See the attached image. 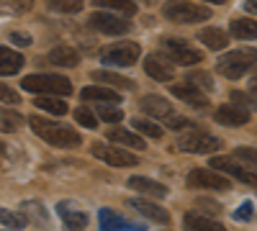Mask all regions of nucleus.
<instances>
[{
	"label": "nucleus",
	"mask_w": 257,
	"mask_h": 231,
	"mask_svg": "<svg viewBox=\"0 0 257 231\" xmlns=\"http://www.w3.org/2000/svg\"><path fill=\"white\" fill-rule=\"evenodd\" d=\"M98 223H100V231H144L142 223H134V221L123 218L121 213L111 211V208H100Z\"/></svg>",
	"instance_id": "ddd939ff"
},
{
	"label": "nucleus",
	"mask_w": 257,
	"mask_h": 231,
	"mask_svg": "<svg viewBox=\"0 0 257 231\" xmlns=\"http://www.w3.org/2000/svg\"><path fill=\"white\" fill-rule=\"evenodd\" d=\"M252 90H254V93H257V77H254V80H252Z\"/></svg>",
	"instance_id": "49530a36"
},
{
	"label": "nucleus",
	"mask_w": 257,
	"mask_h": 231,
	"mask_svg": "<svg viewBox=\"0 0 257 231\" xmlns=\"http://www.w3.org/2000/svg\"><path fill=\"white\" fill-rule=\"evenodd\" d=\"M183 226H185V231H226L221 223H216L208 216H201L196 211H188L183 216Z\"/></svg>",
	"instance_id": "4be33fe9"
},
{
	"label": "nucleus",
	"mask_w": 257,
	"mask_h": 231,
	"mask_svg": "<svg viewBox=\"0 0 257 231\" xmlns=\"http://www.w3.org/2000/svg\"><path fill=\"white\" fill-rule=\"evenodd\" d=\"M11 41H13L16 47H31V36L26 31H13L11 34Z\"/></svg>",
	"instance_id": "37998d69"
},
{
	"label": "nucleus",
	"mask_w": 257,
	"mask_h": 231,
	"mask_svg": "<svg viewBox=\"0 0 257 231\" xmlns=\"http://www.w3.org/2000/svg\"><path fill=\"white\" fill-rule=\"evenodd\" d=\"M52 11H59V13H77L82 8V3H49Z\"/></svg>",
	"instance_id": "a19ab883"
},
{
	"label": "nucleus",
	"mask_w": 257,
	"mask_h": 231,
	"mask_svg": "<svg viewBox=\"0 0 257 231\" xmlns=\"http://www.w3.org/2000/svg\"><path fill=\"white\" fill-rule=\"evenodd\" d=\"M21 88L39 98H67L72 93V82L62 75H29L21 80Z\"/></svg>",
	"instance_id": "f03ea898"
},
{
	"label": "nucleus",
	"mask_w": 257,
	"mask_h": 231,
	"mask_svg": "<svg viewBox=\"0 0 257 231\" xmlns=\"http://www.w3.org/2000/svg\"><path fill=\"white\" fill-rule=\"evenodd\" d=\"M21 118L18 113H11V111H0V131H6V134H13L18 126H21Z\"/></svg>",
	"instance_id": "473e14b6"
},
{
	"label": "nucleus",
	"mask_w": 257,
	"mask_h": 231,
	"mask_svg": "<svg viewBox=\"0 0 257 231\" xmlns=\"http://www.w3.org/2000/svg\"><path fill=\"white\" fill-rule=\"evenodd\" d=\"M196 213H201V216H219V213H221V205H219L216 200L198 198V200H196Z\"/></svg>",
	"instance_id": "f704fd0d"
},
{
	"label": "nucleus",
	"mask_w": 257,
	"mask_h": 231,
	"mask_svg": "<svg viewBox=\"0 0 257 231\" xmlns=\"http://www.w3.org/2000/svg\"><path fill=\"white\" fill-rule=\"evenodd\" d=\"M132 126H134V131L142 134V136H149V139H160V136H162V126L147 121V118H134Z\"/></svg>",
	"instance_id": "c756f323"
},
{
	"label": "nucleus",
	"mask_w": 257,
	"mask_h": 231,
	"mask_svg": "<svg viewBox=\"0 0 257 231\" xmlns=\"http://www.w3.org/2000/svg\"><path fill=\"white\" fill-rule=\"evenodd\" d=\"M90 152H93V157L103 159L105 164H111V167H137V162H139L132 152L121 149V146H108L103 141H95L90 146Z\"/></svg>",
	"instance_id": "6e6552de"
},
{
	"label": "nucleus",
	"mask_w": 257,
	"mask_h": 231,
	"mask_svg": "<svg viewBox=\"0 0 257 231\" xmlns=\"http://www.w3.org/2000/svg\"><path fill=\"white\" fill-rule=\"evenodd\" d=\"M57 216L62 218V223H64L67 231H85V226H88V213H85L82 208H77L75 203H70V200H62L57 205Z\"/></svg>",
	"instance_id": "f8f14e48"
},
{
	"label": "nucleus",
	"mask_w": 257,
	"mask_h": 231,
	"mask_svg": "<svg viewBox=\"0 0 257 231\" xmlns=\"http://www.w3.org/2000/svg\"><path fill=\"white\" fill-rule=\"evenodd\" d=\"M221 126H231V129H237V126H244L249 121V111L247 108H239V106H221L216 113H213Z\"/></svg>",
	"instance_id": "dca6fc26"
},
{
	"label": "nucleus",
	"mask_w": 257,
	"mask_h": 231,
	"mask_svg": "<svg viewBox=\"0 0 257 231\" xmlns=\"http://www.w3.org/2000/svg\"><path fill=\"white\" fill-rule=\"evenodd\" d=\"M139 106H142L144 113L157 116V118H173V116H175V113H173V106H170L165 98H160V95H144V98L139 100Z\"/></svg>",
	"instance_id": "6ab92c4d"
},
{
	"label": "nucleus",
	"mask_w": 257,
	"mask_h": 231,
	"mask_svg": "<svg viewBox=\"0 0 257 231\" xmlns=\"http://www.w3.org/2000/svg\"><path fill=\"white\" fill-rule=\"evenodd\" d=\"M24 54L21 52H13L8 47H0V77H11L16 72H21V67H24Z\"/></svg>",
	"instance_id": "412c9836"
},
{
	"label": "nucleus",
	"mask_w": 257,
	"mask_h": 231,
	"mask_svg": "<svg viewBox=\"0 0 257 231\" xmlns=\"http://www.w3.org/2000/svg\"><path fill=\"white\" fill-rule=\"evenodd\" d=\"M178 146L183 152H190V154H213V152L221 149V139L211 136L201 129H190V131L180 134Z\"/></svg>",
	"instance_id": "39448f33"
},
{
	"label": "nucleus",
	"mask_w": 257,
	"mask_h": 231,
	"mask_svg": "<svg viewBox=\"0 0 257 231\" xmlns=\"http://www.w3.org/2000/svg\"><path fill=\"white\" fill-rule=\"evenodd\" d=\"M234 157H237V159H244V162L252 164V167H257V152L249 149V146H237V149H234Z\"/></svg>",
	"instance_id": "ea45409f"
},
{
	"label": "nucleus",
	"mask_w": 257,
	"mask_h": 231,
	"mask_svg": "<svg viewBox=\"0 0 257 231\" xmlns=\"http://www.w3.org/2000/svg\"><path fill=\"white\" fill-rule=\"evenodd\" d=\"M128 205L137 208V211H139L144 218H152V221H157V223H170V213L165 211L162 205L152 203V200H144V198H132V200H128Z\"/></svg>",
	"instance_id": "f3484780"
},
{
	"label": "nucleus",
	"mask_w": 257,
	"mask_h": 231,
	"mask_svg": "<svg viewBox=\"0 0 257 231\" xmlns=\"http://www.w3.org/2000/svg\"><path fill=\"white\" fill-rule=\"evenodd\" d=\"M173 95L175 98H180V100H185L188 106H193V108H206L208 106V95L203 93V90H198L196 85H185V82H180V85H173Z\"/></svg>",
	"instance_id": "2eb2a0df"
},
{
	"label": "nucleus",
	"mask_w": 257,
	"mask_h": 231,
	"mask_svg": "<svg viewBox=\"0 0 257 231\" xmlns=\"http://www.w3.org/2000/svg\"><path fill=\"white\" fill-rule=\"evenodd\" d=\"M231 34L237 39H244V41L257 39V21H252V18H234L231 21Z\"/></svg>",
	"instance_id": "cd10ccee"
},
{
	"label": "nucleus",
	"mask_w": 257,
	"mask_h": 231,
	"mask_svg": "<svg viewBox=\"0 0 257 231\" xmlns=\"http://www.w3.org/2000/svg\"><path fill=\"white\" fill-rule=\"evenodd\" d=\"M128 187L137 190V193H142V195H149V198H165L167 195V187L162 182H155L149 177H139V175L128 177Z\"/></svg>",
	"instance_id": "aec40b11"
},
{
	"label": "nucleus",
	"mask_w": 257,
	"mask_h": 231,
	"mask_svg": "<svg viewBox=\"0 0 257 231\" xmlns=\"http://www.w3.org/2000/svg\"><path fill=\"white\" fill-rule=\"evenodd\" d=\"M29 123H31V131H34L36 136H41L44 141H49L52 146L72 149V146H80V141H82L75 129H70V126H62V123H57V121H52V118H44V116H39V113H34V116L29 118Z\"/></svg>",
	"instance_id": "f257e3e1"
},
{
	"label": "nucleus",
	"mask_w": 257,
	"mask_h": 231,
	"mask_svg": "<svg viewBox=\"0 0 257 231\" xmlns=\"http://www.w3.org/2000/svg\"><path fill=\"white\" fill-rule=\"evenodd\" d=\"M105 136H108V141H116L121 149L123 146H132V149H147L144 136H139L134 131H126V129H118V126H111V129L105 131Z\"/></svg>",
	"instance_id": "a211bd4d"
},
{
	"label": "nucleus",
	"mask_w": 257,
	"mask_h": 231,
	"mask_svg": "<svg viewBox=\"0 0 257 231\" xmlns=\"http://www.w3.org/2000/svg\"><path fill=\"white\" fill-rule=\"evenodd\" d=\"M21 216H24L29 223H34V226H49V218H47V211H44V205L41 203H36V200H26L24 205H21V211H18Z\"/></svg>",
	"instance_id": "5701e85b"
},
{
	"label": "nucleus",
	"mask_w": 257,
	"mask_h": 231,
	"mask_svg": "<svg viewBox=\"0 0 257 231\" xmlns=\"http://www.w3.org/2000/svg\"><path fill=\"white\" fill-rule=\"evenodd\" d=\"M198 41H203V44H206L208 49H213V52H221V49L229 44V39H226V34H224L221 29H203V31L198 34Z\"/></svg>",
	"instance_id": "bb28decb"
},
{
	"label": "nucleus",
	"mask_w": 257,
	"mask_h": 231,
	"mask_svg": "<svg viewBox=\"0 0 257 231\" xmlns=\"http://www.w3.org/2000/svg\"><path fill=\"white\" fill-rule=\"evenodd\" d=\"M80 98H82V100H98L100 106H103V103H118V100H121V95H118L116 90L103 88V85H90V88H85V90L80 93Z\"/></svg>",
	"instance_id": "393cba45"
},
{
	"label": "nucleus",
	"mask_w": 257,
	"mask_h": 231,
	"mask_svg": "<svg viewBox=\"0 0 257 231\" xmlns=\"http://www.w3.org/2000/svg\"><path fill=\"white\" fill-rule=\"evenodd\" d=\"M231 100L234 103H244V106H249V98L244 93H231Z\"/></svg>",
	"instance_id": "c03bdc74"
},
{
	"label": "nucleus",
	"mask_w": 257,
	"mask_h": 231,
	"mask_svg": "<svg viewBox=\"0 0 257 231\" xmlns=\"http://www.w3.org/2000/svg\"><path fill=\"white\" fill-rule=\"evenodd\" d=\"M254 65H257V52L254 49H237V52H226L216 62V70H219V75H224L229 80H239Z\"/></svg>",
	"instance_id": "7ed1b4c3"
},
{
	"label": "nucleus",
	"mask_w": 257,
	"mask_h": 231,
	"mask_svg": "<svg viewBox=\"0 0 257 231\" xmlns=\"http://www.w3.org/2000/svg\"><path fill=\"white\" fill-rule=\"evenodd\" d=\"M167 126H170V129H173V131H190V129H196V123H193V121H188V118H180V116H173V118H167Z\"/></svg>",
	"instance_id": "58836bf2"
},
{
	"label": "nucleus",
	"mask_w": 257,
	"mask_h": 231,
	"mask_svg": "<svg viewBox=\"0 0 257 231\" xmlns=\"http://www.w3.org/2000/svg\"><path fill=\"white\" fill-rule=\"evenodd\" d=\"M188 185L190 187H203V190H229L231 187L226 175H221L216 170H203V167H198V170H193L188 175Z\"/></svg>",
	"instance_id": "1a4fd4ad"
},
{
	"label": "nucleus",
	"mask_w": 257,
	"mask_h": 231,
	"mask_svg": "<svg viewBox=\"0 0 257 231\" xmlns=\"http://www.w3.org/2000/svg\"><path fill=\"white\" fill-rule=\"evenodd\" d=\"M160 44H162L165 59L170 62V65H198V62L203 59V52L190 49L180 39H162Z\"/></svg>",
	"instance_id": "0eeeda50"
},
{
	"label": "nucleus",
	"mask_w": 257,
	"mask_h": 231,
	"mask_svg": "<svg viewBox=\"0 0 257 231\" xmlns=\"http://www.w3.org/2000/svg\"><path fill=\"white\" fill-rule=\"evenodd\" d=\"M211 167H213L216 172L231 175V177H237V180H242V182H247V185H254V187H257V170L242 167V164H237V162L229 159V157H213V159H211Z\"/></svg>",
	"instance_id": "9b49d317"
},
{
	"label": "nucleus",
	"mask_w": 257,
	"mask_h": 231,
	"mask_svg": "<svg viewBox=\"0 0 257 231\" xmlns=\"http://www.w3.org/2000/svg\"><path fill=\"white\" fill-rule=\"evenodd\" d=\"M188 82H190V85H196L198 90H203V93H211L213 90V80H211L208 72H190L188 75Z\"/></svg>",
	"instance_id": "72a5a7b5"
},
{
	"label": "nucleus",
	"mask_w": 257,
	"mask_h": 231,
	"mask_svg": "<svg viewBox=\"0 0 257 231\" xmlns=\"http://www.w3.org/2000/svg\"><path fill=\"white\" fill-rule=\"evenodd\" d=\"M3 152H6V144H3V141H0V154H3Z\"/></svg>",
	"instance_id": "de8ad7c7"
},
{
	"label": "nucleus",
	"mask_w": 257,
	"mask_h": 231,
	"mask_svg": "<svg viewBox=\"0 0 257 231\" xmlns=\"http://www.w3.org/2000/svg\"><path fill=\"white\" fill-rule=\"evenodd\" d=\"M95 6H98L100 11H105V8L118 11V13H123V16H134V13H137V6H134V3H121V0H98Z\"/></svg>",
	"instance_id": "2f4dec72"
},
{
	"label": "nucleus",
	"mask_w": 257,
	"mask_h": 231,
	"mask_svg": "<svg viewBox=\"0 0 257 231\" xmlns=\"http://www.w3.org/2000/svg\"><path fill=\"white\" fill-rule=\"evenodd\" d=\"M34 106H39L41 111H47V113H52V116H64V113L70 111L67 103H64L62 98H36Z\"/></svg>",
	"instance_id": "c85d7f7f"
},
{
	"label": "nucleus",
	"mask_w": 257,
	"mask_h": 231,
	"mask_svg": "<svg viewBox=\"0 0 257 231\" xmlns=\"http://www.w3.org/2000/svg\"><path fill=\"white\" fill-rule=\"evenodd\" d=\"M95 111H98V116H100L105 123H118V121H123V111L116 108V106H98Z\"/></svg>",
	"instance_id": "c9c22d12"
},
{
	"label": "nucleus",
	"mask_w": 257,
	"mask_h": 231,
	"mask_svg": "<svg viewBox=\"0 0 257 231\" xmlns=\"http://www.w3.org/2000/svg\"><path fill=\"white\" fill-rule=\"evenodd\" d=\"M93 80L100 82V85H113V88H121V90H134V80H128L123 75H116V72H108V70H95L93 72Z\"/></svg>",
	"instance_id": "b1692460"
},
{
	"label": "nucleus",
	"mask_w": 257,
	"mask_h": 231,
	"mask_svg": "<svg viewBox=\"0 0 257 231\" xmlns=\"http://www.w3.org/2000/svg\"><path fill=\"white\" fill-rule=\"evenodd\" d=\"M49 62L57 67H77L80 65V54L72 47H57L49 52Z\"/></svg>",
	"instance_id": "a878e982"
},
{
	"label": "nucleus",
	"mask_w": 257,
	"mask_h": 231,
	"mask_svg": "<svg viewBox=\"0 0 257 231\" xmlns=\"http://www.w3.org/2000/svg\"><path fill=\"white\" fill-rule=\"evenodd\" d=\"M244 8H247L249 13H257V0H249V3H244Z\"/></svg>",
	"instance_id": "a18cd8bd"
},
{
	"label": "nucleus",
	"mask_w": 257,
	"mask_h": 231,
	"mask_svg": "<svg viewBox=\"0 0 257 231\" xmlns=\"http://www.w3.org/2000/svg\"><path fill=\"white\" fill-rule=\"evenodd\" d=\"M75 121L80 123V126H85V129H98V121H95V116L88 111V108H77L75 111Z\"/></svg>",
	"instance_id": "e433bc0d"
},
{
	"label": "nucleus",
	"mask_w": 257,
	"mask_h": 231,
	"mask_svg": "<svg viewBox=\"0 0 257 231\" xmlns=\"http://www.w3.org/2000/svg\"><path fill=\"white\" fill-rule=\"evenodd\" d=\"M21 103V93H16L8 85H0V106H18Z\"/></svg>",
	"instance_id": "4c0bfd02"
},
{
	"label": "nucleus",
	"mask_w": 257,
	"mask_h": 231,
	"mask_svg": "<svg viewBox=\"0 0 257 231\" xmlns=\"http://www.w3.org/2000/svg\"><path fill=\"white\" fill-rule=\"evenodd\" d=\"M90 29L100 31V34H108V36H121L128 31V24L123 18L113 16V13H105V11H95L90 18H88Z\"/></svg>",
	"instance_id": "9d476101"
},
{
	"label": "nucleus",
	"mask_w": 257,
	"mask_h": 231,
	"mask_svg": "<svg viewBox=\"0 0 257 231\" xmlns=\"http://www.w3.org/2000/svg\"><path fill=\"white\" fill-rule=\"evenodd\" d=\"M144 72L152 80H160V82H170L175 77V67L160 54H147L144 57Z\"/></svg>",
	"instance_id": "4468645a"
},
{
	"label": "nucleus",
	"mask_w": 257,
	"mask_h": 231,
	"mask_svg": "<svg viewBox=\"0 0 257 231\" xmlns=\"http://www.w3.org/2000/svg\"><path fill=\"white\" fill-rule=\"evenodd\" d=\"M162 16L173 24H203L211 18V11L201 3H170L162 8Z\"/></svg>",
	"instance_id": "20e7f679"
},
{
	"label": "nucleus",
	"mask_w": 257,
	"mask_h": 231,
	"mask_svg": "<svg viewBox=\"0 0 257 231\" xmlns=\"http://www.w3.org/2000/svg\"><path fill=\"white\" fill-rule=\"evenodd\" d=\"M234 218L237 221H247V218H252V203L249 200H244L237 211H234Z\"/></svg>",
	"instance_id": "79ce46f5"
},
{
	"label": "nucleus",
	"mask_w": 257,
	"mask_h": 231,
	"mask_svg": "<svg viewBox=\"0 0 257 231\" xmlns=\"http://www.w3.org/2000/svg\"><path fill=\"white\" fill-rule=\"evenodd\" d=\"M142 49L137 41H118V44H111L108 49H103L100 62L103 65H113V67H132L137 65Z\"/></svg>",
	"instance_id": "423d86ee"
},
{
	"label": "nucleus",
	"mask_w": 257,
	"mask_h": 231,
	"mask_svg": "<svg viewBox=\"0 0 257 231\" xmlns=\"http://www.w3.org/2000/svg\"><path fill=\"white\" fill-rule=\"evenodd\" d=\"M0 223L8 226V228H24L29 221H26L24 216H21V213L11 211V208H0Z\"/></svg>",
	"instance_id": "7c9ffc66"
}]
</instances>
